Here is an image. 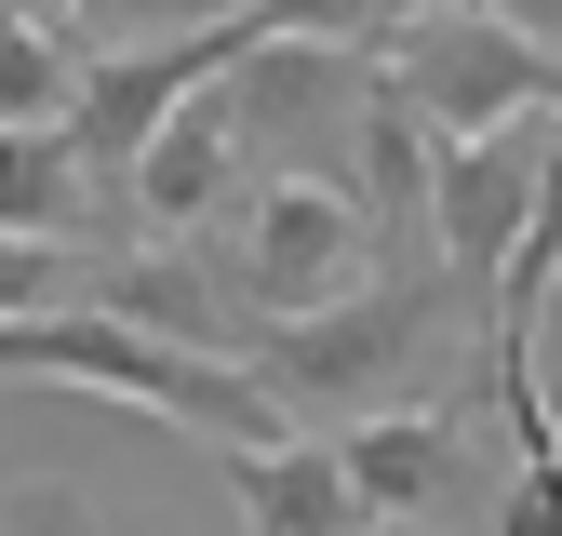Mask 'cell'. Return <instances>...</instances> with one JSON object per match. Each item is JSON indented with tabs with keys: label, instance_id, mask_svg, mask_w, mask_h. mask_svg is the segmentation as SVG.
Listing matches in <instances>:
<instances>
[{
	"label": "cell",
	"instance_id": "cell-1",
	"mask_svg": "<svg viewBox=\"0 0 562 536\" xmlns=\"http://www.w3.org/2000/svg\"><path fill=\"white\" fill-rule=\"evenodd\" d=\"M482 322L442 268H375V282H348L335 309H295V322H241L228 362L281 402V416H389V402H456L482 389Z\"/></svg>",
	"mask_w": 562,
	"mask_h": 536
},
{
	"label": "cell",
	"instance_id": "cell-2",
	"mask_svg": "<svg viewBox=\"0 0 562 536\" xmlns=\"http://www.w3.org/2000/svg\"><path fill=\"white\" fill-rule=\"evenodd\" d=\"M188 255H201V282H215L228 322H295V309H335L348 282H375V215H362L348 175L281 161V175H241L188 228Z\"/></svg>",
	"mask_w": 562,
	"mask_h": 536
},
{
	"label": "cell",
	"instance_id": "cell-3",
	"mask_svg": "<svg viewBox=\"0 0 562 536\" xmlns=\"http://www.w3.org/2000/svg\"><path fill=\"white\" fill-rule=\"evenodd\" d=\"M0 376H54V389H108L134 402V416H161V429H201L215 456L241 443H281L295 416L215 349H175V335L148 322H121V309H41V322H0Z\"/></svg>",
	"mask_w": 562,
	"mask_h": 536
},
{
	"label": "cell",
	"instance_id": "cell-4",
	"mask_svg": "<svg viewBox=\"0 0 562 536\" xmlns=\"http://www.w3.org/2000/svg\"><path fill=\"white\" fill-rule=\"evenodd\" d=\"M375 67H389V94L429 121V134H496V121H522V108H562V54L509 41L482 0H429V14H402V27L375 41Z\"/></svg>",
	"mask_w": 562,
	"mask_h": 536
},
{
	"label": "cell",
	"instance_id": "cell-5",
	"mask_svg": "<svg viewBox=\"0 0 562 536\" xmlns=\"http://www.w3.org/2000/svg\"><path fill=\"white\" fill-rule=\"evenodd\" d=\"M469 402H482V389H456V402H389V416H348V429H322L375 536L482 523V496H496V483H482V429H469Z\"/></svg>",
	"mask_w": 562,
	"mask_h": 536
},
{
	"label": "cell",
	"instance_id": "cell-6",
	"mask_svg": "<svg viewBox=\"0 0 562 536\" xmlns=\"http://www.w3.org/2000/svg\"><path fill=\"white\" fill-rule=\"evenodd\" d=\"M482 389L509 402V483L482 496V536H562V429H549V389H536V335L482 322Z\"/></svg>",
	"mask_w": 562,
	"mask_h": 536
},
{
	"label": "cell",
	"instance_id": "cell-7",
	"mask_svg": "<svg viewBox=\"0 0 562 536\" xmlns=\"http://www.w3.org/2000/svg\"><path fill=\"white\" fill-rule=\"evenodd\" d=\"M228 496H241V536H375L362 496L322 429H281V443H241L228 456Z\"/></svg>",
	"mask_w": 562,
	"mask_h": 536
},
{
	"label": "cell",
	"instance_id": "cell-8",
	"mask_svg": "<svg viewBox=\"0 0 562 536\" xmlns=\"http://www.w3.org/2000/svg\"><path fill=\"white\" fill-rule=\"evenodd\" d=\"M0 228H14V242H81V255H108L67 121H0Z\"/></svg>",
	"mask_w": 562,
	"mask_h": 536
},
{
	"label": "cell",
	"instance_id": "cell-9",
	"mask_svg": "<svg viewBox=\"0 0 562 536\" xmlns=\"http://www.w3.org/2000/svg\"><path fill=\"white\" fill-rule=\"evenodd\" d=\"M549 282H562V108L536 121V201H522V242H509V268H496V322L536 335Z\"/></svg>",
	"mask_w": 562,
	"mask_h": 536
},
{
	"label": "cell",
	"instance_id": "cell-10",
	"mask_svg": "<svg viewBox=\"0 0 562 536\" xmlns=\"http://www.w3.org/2000/svg\"><path fill=\"white\" fill-rule=\"evenodd\" d=\"M14 14L94 67V54H148V41H175V27H201V14H228V0H14Z\"/></svg>",
	"mask_w": 562,
	"mask_h": 536
},
{
	"label": "cell",
	"instance_id": "cell-11",
	"mask_svg": "<svg viewBox=\"0 0 562 536\" xmlns=\"http://www.w3.org/2000/svg\"><path fill=\"white\" fill-rule=\"evenodd\" d=\"M67 108H81V54L41 41L14 0H0V121H67Z\"/></svg>",
	"mask_w": 562,
	"mask_h": 536
},
{
	"label": "cell",
	"instance_id": "cell-12",
	"mask_svg": "<svg viewBox=\"0 0 562 536\" xmlns=\"http://www.w3.org/2000/svg\"><path fill=\"white\" fill-rule=\"evenodd\" d=\"M81 242H14L0 228V322H41V309H81Z\"/></svg>",
	"mask_w": 562,
	"mask_h": 536
},
{
	"label": "cell",
	"instance_id": "cell-13",
	"mask_svg": "<svg viewBox=\"0 0 562 536\" xmlns=\"http://www.w3.org/2000/svg\"><path fill=\"white\" fill-rule=\"evenodd\" d=\"M0 536H108V523L81 510V483H41V469H14V483H0Z\"/></svg>",
	"mask_w": 562,
	"mask_h": 536
},
{
	"label": "cell",
	"instance_id": "cell-14",
	"mask_svg": "<svg viewBox=\"0 0 562 536\" xmlns=\"http://www.w3.org/2000/svg\"><path fill=\"white\" fill-rule=\"evenodd\" d=\"M482 14H496L509 41H536V54H562V0H482Z\"/></svg>",
	"mask_w": 562,
	"mask_h": 536
}]
</instances>
